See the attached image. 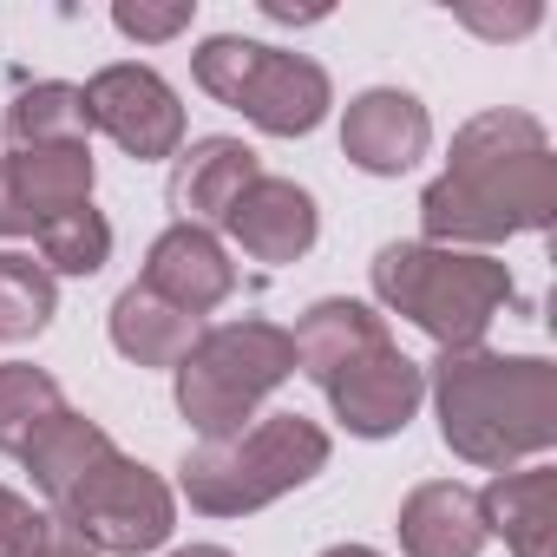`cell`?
<instances>
[{"instance_id": "cell-11", "label": "cell", "mask_w": 557, "mask_h": 557, "mask_svg": "<svg viewBox=\"0 0 557 557\" xmlns=\"http://www.w3.org/2000/svg\"><path fill=\"white\" fill-rule=\"evenodd\" d=\"M433 145V119L413 92L400 86H374L361 99H348V119H342V158L361 164L368 177H400L426 158Z\"/></svg>"}, {"instance_id": "cell-5", "label": "cell", "mask_w": 557, "mask_h": 557, "mask_svg": "<svg viewBox=\"0 0 557 557\" xmlns=\"http://www.w3.org/2000/svg\"><path fill=\"white\" fill-rule=\"evenodd\" d=\"M177 374V413L203 440H236L243 420L296 374V342L275 322H223L190 342V355L171 368Z\"/></svg>"}, {"instance_id": "cell-8", "label": "cell", "mask_w": 557, "mask_h": 557, "mask_svg": "<svg viewBox=\"0 0 557 557\" xmlns=\"http://www.w3.org/2000/svg\"><path fill=\"white\" fill-rule=\"evenodd\" d=\"M86 99V125H99L125 158L138 164H158V158H177L184 145V106L177 92L151 73V66H106L79 86Z\"/></svg>"}, {"instance_id": "cell-25", "label": "cell", "mask_w": 557, "mask_h": 557, "mask_svg": "<svg viewBox=\"0 0 557 557\" xmlns=\"http://www.w3.org/2000/svg\"><path fill=\"white\" fill-rule=\"evenodd\" d=\"M47 511H34L21 492H8V485H0V557H27L40 537H47Z\"/></svg>"}, {"instance_id": "cell-28", "label": "cell", "mask_w": 557, "mask_h": 557, "mask_svg": "<svg viewBox=\"0 0 557 557\" xmlns=\"http://www.w3.org/2000/svg\"><path fill=\"white\" fill-rule=\"evenodd\" d=\"M322 557H381V550H368V544H335V550H322Z\"/></svg>"}, {"instance_id": "cell-19", "label": "cell", "mask_w": 557, "mask_h": 557, "mask_svg": "<svg viewBox=\"0 0 557 557\" xmlns=\"http://www.w3.org/2000/svg\"><path fill=\"white\" fill-rule=\"evenodd\" d=\"M112 453H119V446L106 440V426L66 407V413H60V420H53V426L34 440V453H27V472H34V485H40V492L60 505V498H66V492H73V485H79V479L99 466V459H112Z\"/></svg>"}, {"instance_id": "cell-1", "label": "cell", "mask_w": 557, "mask_h": 557, "mask_svg": "<svg viewBox=\"0 0 557 557\" xmlns=\"http://www.w3.org/2000/svg\"><path fill=\"white\" fill-rule=\"evenodd\" d=\"M420 223H426V243L440 249H466V243L485 249L524 230H550L557 223V158H550L544 125L505 106L459 125L446 171L420 197Z\"/></svg>"}, {"instance_id": "cell-24", "label": "cell", "mask_w": 557, "mask_h": 557, "mask_svg": "<svg viewBox=\"0 0 557 557\" xmlns=\"http://www.w3.org/2000/svg\"><path fill=\"white\" fill-rule=\"evenodd\" d=\"M190 14H197L190 0H171V8H145V0L132 8V0H119V8H112V27L132 34V40H171V34L190 27Z\"/></svg>"}, {"instance_id": "cell-10", "label": "cell", "mask_w": 557, "mask_h": 557, "mask_svg": "<svg viewBox=\"0 0 557 557\" xmlns=\"http://www.w3.org/2000/svg\"><path fill=\"white\" fill-rule=\"evenodd\" d=\"M92 151L60 145V151H14L0 158V236H40L73 203H92Z\"/></svg>"}, {"instance_id": "cell-6", "label": "cell", "mask_w": 557, "mask_h": 557, "mask_svg": "<svg viewBox=\"0 0 557 557\" xmlns=\"http://www.w3.org/2000/svg\"><path fill=\"white\" fill-rule=\"evenodd\" d=\"M190 66H197V86L216 106H236L269 138H302L335 106V86H329V73L309 53H275V47H256L243 34L203 40Z\"/></svg>"}, {"instance_id": "cell-7", "label": "cell", "mask_w": 557, "mask_h": 557, "mask_svg": "<svg viewBox=\"0 0 557 557\" xmlns=\"http://www.w3.org/2000/svg\"><path fill=\"white\" fill-rule=\"evenodd\" d=\"M53 518H60L66 531H79L99 557H106V550H112V557H138V550H158V544L171 537L177 498H171V485H164L151 466L112 453V459H99V466L53 505Z\"/></svg>"}, {"instance_id": "cell-15", "label": "cell", "mask_w": 557, "mask_h": 557, "mask_svg": "<svg viewBox=\"0 0 557 557\" xmlns=\"http://www.w3.org/2000/svg\"><path fill=\"white\" fill-rule=\"evenodd\" d=\"M400 550L407 557H479L485 550V518H479V492H466L459 479H426L407 492L400 505Z\"/></svg>"}, {"instance_id": "cell-22", "label": "cell", "mask_w": 557, "mask_h": 557, "mask_svg": "<svg viewBox=\"0 0 557 557\" xmlns=\"http://www.w3.org/2000/svg\"><path fill=\"white\" fill-rule=\"evenodd\" d=\"M60 309V283L47 275V262L0 249V342H34Z\"/></svg>"}, {"instance_id": "cell-13", "label": "cell", "mask_w": 557, "mask_h": 557, "mask_svg": "<svg viewBox=\"0 0 557 557\" xmlns=\"http://www.w3.org/2000/svg\"><path fill=\"white\" fill-rule=\"evenodd\" d=\"M223 230L236 236L243 256L283 269V262H296V256L315 249L322 210H315V197H309L302 184H289V177H256V184L243 190V203L223 216Z\"/></svg>"}, {"instance_id": "cell-9", "label": "cell", "mask_w": 557, "mask_h": 557, "mask_svg": "<svg viewBox=\"0 0 557 557\" xmlns=\"http://www.w3.org/2000/svg\"><path fill=\"white\" fill-rule=\"evenodd\" d=\"M322 394H329L335 420H342L355 440H394V433L420 413V400H426V368L407 361L394 342H381V348H368L361 361H348Z\"/></svg>"}, {"instance_id": "cell-14", "label": "cell", "mask_w": 557, "mask_h": 557, "mask_svg": "<svg viewBox=\"0 0 557 557\" xmlns=\"http://www.w3.org/2000/svg\"><path fill=\"white\" fill-rule=\"evenodd\" d=\"M256 177H262V164L243 138H197L171 171V210H177V223L210 230L243 203V190Z\"/></svg>"}, {"instance_id": "cell-26", "label": "cell", "mask_w": 557, "mask_h": 557, "mask_svg": "<svg viewBox=\"0 0 557 557\" xmlns=\"http://www.w3.org/2000/svg\"><path fill=\"white\" fill-rule=\"evenodd\" d=\"M459 21L472 27V34H492V40H511V34H531L537 27V8H459Z\"/></svg>"}, {"instance_id": "cell-3", "label": "cell", "mask_w": 557, "mask_h": 557, "mask_svg": "<svg viewBox=\"0 0 557 557\" xmlns=\"http://www.w3.org/2000/svg\"><path fill=\"white\" fill-rule=\"evenodd\" d=\"M374 296L440 348H479L492 315L511 302V269L479 249L387 243L374 256Z\"/></svg>"}, {"instance_id": "cell-17", "label": "cell", "mask_w": 557, "mask_h": 557, "mask_svg": "<svg viewBox=\"0 0 557 557\" xmlns=\"http://www.w3.org/2000/svg\"><path fill=\"white\" fill-rule=\"evenodd\" d=\"M296 368L315 381V387H329L348 361H361L368 348H381V342H394L387 335V322L368 309V302H348V296H329V302H315L302 322H296Z\"/></svg>"}, {"instance_id": "cell-4", "label": "cell", "mask_w": 557, "mask_h": 557, "mask_svg": "<svg viewBox=\"0 0 557 557\" xmlns=\"http://www.w3.org/2000/svg\"><path fill=\"white\" fill-rule=\"evenodd\" d=\"M329 433L302 413H269L236 440H203L197 453H184L177 485L190 498V511L203 518H243L262 511L283 492L309 485L315 472H329Z\"/></svg>"}, {"instance_id": "cell-27", "label": "cell", "mask_w": 557, "mask_h": 557, "mask_svg": "<svg viewBox=\"0 0 557 557\" xmlns=\"http://www.w3.org/2000/svg\"><path fill=\"white\" fill-rule=\"evenodd\" d=\"M27 557H99V550H92V544H86L79 531H66V524L53 518V524H47V537H40V544H34Z\"/></svg>"}, {"instance_id": "cell-2", "label": "cell", "mask_w": 557, "mask_h": 557, "mask_svg": "<svg viewBox=\"0 0 557 557\" xmlns=\"http://www.w3.org/2000/svg\"><path fill=\"white\" fill-rule=\"evenodd\" d=\"M433 407H440V440L466 466L505 472L557 446V368L544 355L440 348Z\"/></svg>"}, {"instance_id": "cell-12", "label": "cell", "mask_w": 557, "mask_h": 557, "mask_svg": "<svg viewBox=\"0 0 557 557\" xmlns=\"http://www.w3.org/2000/svg\"><path fill=\"white\" fill-rule=\"evenodd\" d=\"M138 283L158 296V302H171V309H184V315H210L216 302H230V289H236V262H230V249L210 236V230H197V223H171L151 249H145V275Z\"/></svg>"}, {"instance_id": "cell-18", "label": "cell", "mask_w": 557, "mask_h": 557, "mask_svg": "<svg viewBox=\"0 0 557 557\" xmlns=\"http://www.w3.org/2000/svg\"><path fill=\"white\" fill-rule=\"evenodd\" d=\"M197 335H203V322L184 315V309H171V302H158L145 283H132L112 302V348L125 361H138V368H177Z\"/></svg>"}, {"instance_id": "cell-23", "label": "cell", "mask_w": 557, "mask_h": 557, "mask_svg": "<svg viewBox=\"0 0 557 557\" xmlns=\"http://www.w3.org/2000/svg\"><path fill=\"white\" fill-rule=\"evenodd\" d=\"M40 256L47 275H99L112 262V223L92 203H73L53 223H40Z\"/></svg>"}, {"instance_id": "cell-29", "label": "cell", "mask_w": 557, "mask_h": 557, "mask_svg": "<svg viewBox=\"0 0 557 557\" xmlns=\"http://www.w3.org/2000/svg\"><path fill=\"white\" fill-rule=\"evenodd\" d=\"M171 557H230L223 544H190V550H171Z\"/></svg>"}, {"instance_id": "cell-21", "label": "cell", "mask_w": 557, "mask_h": 557, "mask_svg": "<svg viewBox=\"0 0 557 557\" xmlns=\"http://www.w3.org/2000/svg\"><path fill=\"white\" fill-rule=\"evenodd\" d=\"M86 99L79 86H60V79H40L27 86L14 106H8V138L14 151H60V145H86Z\"/></svg>"}, {"instance_id": "cell-20", "label": "cell", "mask_w": 557, "mask_h": 557, "mask_svg": "<svg viewBox=\"0 0 557 557\" xmlns=\"http://www.w3.org/2000/svg\"><path fill=\"white\" fill-rule=\"evenodd\" d=\"M60 413H66V394H60V381L47 368H34V361H8V368H0V453L27 459L34 440Z\"/></svg>"}, {"instance_id": "cell-16", "label": "cell", "mask_w": 557, "mask_h": 557, "mask_svg": "<svg viewBox=\"0 0 557 557\" xmlns=\"http://www.w3.org/2000/svg\"><path fill=\"white\" fill-rule=\"evenodd\" d=\"M479 518L511 544V557H557V472H498L479 492Z\"/></svg>"}]
</instances>
